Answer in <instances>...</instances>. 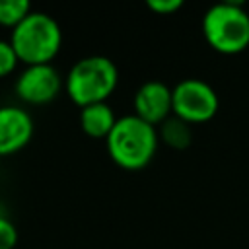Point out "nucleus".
<instances>
[{"mask_svg": "<svg viewBox=\"0 0 249 249\" xmlns=\"http://www.w3.org/2000/svg\"><path fill=\"white\" fill-rule=\"evenodd\" d=\"M158 144V128L134 113L119 117L109 136L105 138L109 158L119 167L130 171L146 167L154 160Z\"/></svg>", "mask_w": 249, "mask_h": 249, "instance_id": "nucleus-1", "label": "nucleus"}, {"mask_svg": "<svg viewBox=\"0 0 249 249\" xmlns=\"http://www.w3.org/2000/svg\"><path fill=\"white\" fill-rule=\"evenodd\" d=\"M117 64L103 54H89L76 60L64 76V89L80 109L107 101L117 89Z\"/></svg>", "mask_w": 249, "mask_h": 249, "instance_id": "nucleus-2", "label": "nucleus"}, {"mask_svg": "<svg viewBox=\"0 0 249 249\" xmlns=\"http://www.w3.org/2000/svg\"><path fill=\"white\" fill-rule=\"evenodd\" d=\"M10 43L23 64H51L62 47V29L58 21L47 14L31 10L12 33Z\"/></svg>", "mask_w": 249, "mask_h": 249, "instance_id": "nucleus-3", "label": "nucleus"}, {"mask_svg": "<svg viewBox=\"0 0 249 249\" xmlns=\"http://www.w3.org/2000/svg\"><path fill=\"white\" fill-rule=\"evenodd\" d=\"M206 43L222 54H237L249 47V12L239 2H218L206 8L202 21Z\"/></svg>", "mask_w": 249, "mask_h": 249, "instance_id": "nucleus-4", "label": "nucleus"}, {"mask_svg": "<svg viewBox=\"0 0 249 249\" xmlns=\"http://www.w3.org/2000/svg\"><path fill=\"white\" fill-rule=\"evenodd\" d=\"M173 115L189 124L210 121L220 107L216 89L200 78H183L171 88Z\"/></svg>", "mask_w": 249, "mask_h": 249, "instance_id": "nucleus-5", "label": "nucleus"}, {"mask_svg": "<svg viewBox=\"0 0 249 249\" xmlns=\"http://www.w3.org/2000/svg\"><path fill=\"white\" fill-rule=\"evenodd\" d=\"M64 78L53 64H25L14 82L16 95L27 105H45L56 99Z\"/></svg>", "mask_w": 249, "mask_h": 249, "instance_id": "nucleus-6", "label": "nucleus"}, {"mask_svg": "<svg viewBox=\"0 0 249 249\" xmlns=\"http://www.w3.org/2000/svg\"><path fill=\"white\" fill-rule=\"evenodd\" d=\"M132 107L136 117L158 126L173 115L171 88L160 80H148L136 89Z\"/></svg>", "mask_w": 249, "mask_h": 249, "instance_id": "nucleus-7", "label": "nucleus"}, {"mask_svg": "<svg viewBox=\"0 0 249 249\" xmlns=\"http://www.w3.org/2000/svg\"><path fill=\"white\" fill-rule=\"evenodd\" d=\"M33 136V119L19 105H0V158L25 148Z\"/></svg>", "mask_w": 249, "mask_h": 249, "instance_id": "nucleus-8", "label": "nucleus"}, {"mask_svg": "<svg viewBox=\"0 0 249 249\" xmlns=\"http://www.w3.org/2000/svg\"><path fill=\"white\" fill-rule=\"evenodd\" d=\"M117 119L119 117L107 101L86 105L80 109V128L91 138H107Z\"/></svg>", "mask_w": 249, "mask_h": 249, "instance_id": "nucleus-9", "label": "nucleus"}, {"mask_svg": "<svg viewBox=\"0 0 249 249\" xmlns=\"http://www.w3.org/2000/svg\"><path fill=\"white\" fill-rule=\"evenodd\" d=\"M158 136L160 140H163V144H167L169 148L175 150H185L191 140H193V128L189 123H185L183 119L171 115L167 121H163L158 128Z\"/></svg>", "mask_w": 249, "mask_h": 249, "instance_id": "nucleus-10", "label": "nucleus"}, {"mask_svg": "<svg viewBox=\"0 0 249 249\" xmlns=\"http://www.w3.org/2000/svg\"><path fill=\"white\" fill-rule=\"evenodd\" d=\"M31 12L27 0H0V25L14 29Z\"/></svg>", "mask_w": 249, "mask_h": 249, "instance_id": "nucleus-11", "label": "nucleus"}, {"mask_svg": "<svg viewBox=\"0 0 249 249\" xmlns=\"http://www.w3.org/2000/svg\"><path fill=\"white\" fill-rule=\"evenodd\" d=\"M19 62L16 49L12 47L10 39H0V78L10 76Z\"/></svg>", "mask_w": 249, "mask_h": 249, "instance_id": "nucleus-12", "label": "nucleus"}, {"mask_svg": "<svg viewBox=\"0 0 249 249\" xmlns=\"http://www.w3.org/2000/svg\"><path fill=\"white\" fill-rule=\"evenodd\" d=\"M18 243V230L14 222L0 214V249H14Z\"/></svg>", "mask_w": 249, "mask_h": 249, "instance_id": "nucleus-13", "label": "nucleus"}, {"mask_svg": "<svg viewBox=\"0 0 249 249\" xmlns=\"http://www.w3.org/2000/svg\"><path fill=\"white\" fill-rule=\"evenodd\" d=\"M146 6L156 14L167 16V14H173V12L181 10L183 8V0H148Z\"/></svg>", "mask_w": 249, "mask_h": 249, "instance_id": "nucleus-14", "label": "nucleus"}, {"mask_svg": "<svg viewBox=\"0 0 249 249\" xmlns=\"http://www.w3.org/2000/svg\"><path fill=\"white\" fill-rule=\"evenodd\" d=\"M0 165H2V158H0Z\"/></svg>", "mask_w": 249, "mask_h": 249, "instance_id": "nucleus-15", "label": "nucleus"}]
</instances>
